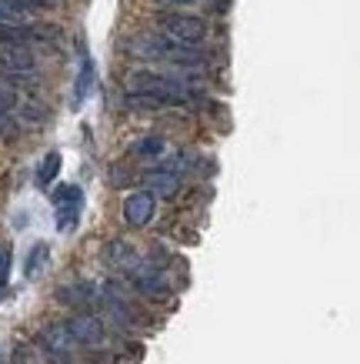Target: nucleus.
<instances>
[{"mask_svg": "<svg viewBox=\"0 0 360 364\" xmlns=\"http://www.w3.org/2000/svg\"><path fill=\"white\" fill-rule=\"evenodd\" d=\"M64 331L70 334L74 344H104V321L94 318V314H77L64 324Z\"/></svg>", "mask_w": 360, "mask_h": 364, "instance_id": "nucleus-4", "label": "nucleus"}, {"mask_svg": "<svg viewBox=\"0 0 360 364\" xmlns=\"http://www.w3.org/2000/svg\"><path fill=\"white\" fill-rule=\"evenodd\" d=\"M94 84H97V70H94V60H90V57H84V60H80V70H77V80H74V94H70V104H74V111L87 104V97L94 94Z\"/></svg>", "mask_w": 360, "mask_h": 364, "instance_id": "nucleus-8", "label": "nucleus"}, {"mask_svg": "<svg viewBox=\"0 0 360 364\" xmlns=\"http://www.w3.org/2000/svg\"><path fill=\"white\" fill-rule=\"evenodd\" d=\"M170 4H190V0H170Z\"/></svg>", "mask_w": 360, "mask_h": 364, "instance_id": "nucleus-18", "label": "nucleus"}, {"mask_svg": "<svg viewBox=\"0 0 360 364\" xmlns=\"http://www.w3.org/2000/svg\"><path fill=\"white\" fill-rule=\"evenodd\" d=\"M44 344L50 348V351H57V354H64V351H70V348H74L70 334L64 331V324H54V328H47V331H44Z\"/></svg>", "mask_w": 360, "mask_h": 364, "instance_id": "nucleus-12", "label": "nucleus"}, {"mask_svg": "<svg viewBox=\"0 0 360 364\" xmlns=\"http://www.w3.org/2000/svg\"><path fill=\"white\" fill-rule=\"evenodd\" d=\"M11 261H13L11 247H0V284H7V274H11Z\"/></svg>", "mask_w": 360, "mask_h": 364, "instance_id": "nucleus-16", "label": "nucleus"}, {"mask_svg": "<svg viewBox=\"0 0 360 364\" xmlns=\"http://www.w3.org/2000/svg\"><path fill=\"white\" fill-rule=\"evenodd\" d=\"M107 261H110L114 267H120V271H127V274H131L133 267L141 264V257H137V251H133V247H127L124 241H114V244H110Z\"/></svg>", "mask_w": 360, "mask_h": 364, "instance_id": "nucleus-9", "label": "nucleus"}, {"mask_svg": "<svg viewBox=\"0 0 360 364\" xmlns=\"http://www.w3.org/2000/svg\"><path fill=\"white\" fill-rule=\"evenodd\" d=\"M133 57L141 60H177V64H197L200 60V50L197 47H187L167 33H143V37H133L127 44Z\"/></svg>", "mask_w": 360, "mask_h": 364, "instance_id": "nucleus-1", "label": "nucleus"}, {"mask_svg": "<svg viewBox=\"0 0 360 364\" xmlns=\"http://www.w3.org/2000/svg\"><path fill=\"white\" fill-rule=\"evenodd\" d=\"M164 151H167L164 137H143V141H137V147H133L137 157H160Z\"/></svg>", "mask_w": 360, "mask_h": 364, "instance_id": "nucleus-14", "label": "nucleus"}, {"mask_svg": "<svg viewBox=\"0 0 360 364\" xmlns=\"http://www.w3.org/2000/svg\"><path fill=\"white\" fill-rule=\"evenodd\" d=\"M23 11L17 7V0H0V23H21Z\"/></svg>", "mask_w": 360, "mask_h": 364, "instance_id": "nucleus-15", "label": "nucleus"}, {"mask_svg": "<svg viewBox=\"0 0 360 364\" xmlns=\"http://www.w3.org/2000/svg\"><path fill=\"white\" fill-rule=\"evenodd\" d=\"M153 208H157V200L147 191H133V194L124 198V221L131 228H147L153 218Z\"/></svg>", "mask_w": 360, "mask_h": 364, "instance_id": "nucleus-6", "label": "nucleus"}, {"mask_svg": "<svg viewBox=\"0 0 360 364\" xmlns=\"http://www.w3.org/2000/svg\"><path fill=\"white\" fill-rule=\"evenodd\" d=\"M11 107H13V94H11V90L0 87V114H7Z\"/></svg>", "mask_w": 360, "mask_h": 364, "instance_id": "nucleus-17", "label": "nucleus"}, {"mask_svg": "<svg viewBox=\"0 0 360 364\" xmlns=\"http://www.w3.org/2000/svg\"><path fill=\"white\" fill-rule=\"evenodd\" d=\"M143 184H147V194L151 198H174L180 191V174L177 171H167V167H157V171H147L143 174Z\"/></svg>", "mask_w": 360, "mask_h": 364, "instance_id": "nucleus-7", "label": "nucleus"}, {"mask_svg": "<svg viewBox=\"0 0 360 364\" xmlns=\"http://www.w3.org/2000/svg\"><path fill=\"white\" fill-rule=\"evenodd\" d=\"M47 264H50V247H47V244H33L31 254H27V261H23V274L37 277Z\"/></svg>", "mask_w": 360, "mask_h": 364, "instance_id": "nucleus-10", "label": "nucleus"}, {"mask_svg": "<svg viewBox=\"0 0 360 364\" xmlns=\"http://www.w3.org/2000/svg\"><path fill=\"white\" fill-rule=\"evenodd\" d=\"M0 74H7V77L37 74V57L23 47H0Z\"/></svg>", "mask_w": 360, "mask_h": 364, "instance_id": "nucleus-5", "label": "nucleus"}, {"mask_svg": "<svg viewBox=\"0 0 360 364\" xmlns=\"http://www.w3.org/2000/svg\"><path fill=\"white\" fill-rule=\"evenodd\" d=\"M94 294H97V287H90V284H70L57 291V298L64 301V304H87Z\"/></svg>", "mask_w": 360, "mask_h": 364, "instance_id": "nucleus-11", "label": "nucleus"}, {"mask_svg": "<svg viewBox=\"0 0 360 364\" xmlns=\"http://www.w3.org/2000/svg\"><path fill=\"white\" fill-rule=\"evenodd\" d=\"M60 174V154L50 151V154L40 161V171H37V188H50V181Z\"/></svg>", "mask_w": 360, "mask_h": 364, "instance_id": "nucleus-13", "label": "nucleus"}, {"mask_svg": "<svg viewBox=\"0 0 360 364\" xmlns=\"http://www.w3.org/2000/svg\"><path fill=\"white\" fill-rule=\"evenodd\" d=\"M80 208H84V191L77 184H60L54 191V210H57V228L60 231H70L80 218Z\"/></svg>", "mask_w": 360, "mask_h": 364, "instance_id": "nucleus-3", "label": "nucleus"}, {"mask_svg": "<svg viewBox=\"0 0 360 364\" xmlns=\"http://www.w3.org/2000/svg\"><path fill=\"white\" fill-rule=\"evenodd\" d=\"M157 23L164 27L167 37H174L187 47H200V41L207 37V23L204 17H194V14H160Z\"/></svg>", "mask_w": 360, "mask_h": 364, "instance_id": "nucleus-2", "label": "nucleus"}]
</instances>
